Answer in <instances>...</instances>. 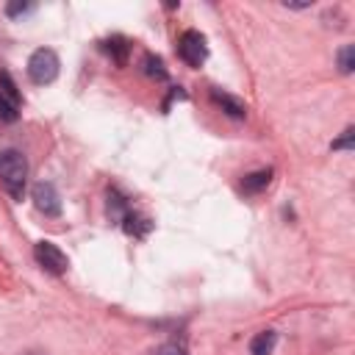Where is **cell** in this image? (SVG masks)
Masks as SVG:
<instances>
[{
  "instance_id": "cell-11",
  "label": "cell",
  "mask_w": 355,
  "mask_h": 355,
  "mask_svg": "<svg viewBox=\"0 0 355 355\" xmlns=\"http://www.w3.org/2000/svg\"><path fill=\"white\" fill-rule=\"evenodd\" d=\"M103 50H105L116 64H125V61H128V50H130V44H128V39H122V36H111V39L103 42Z\"/></svg>"
},
{
  "instance_id": "cell-7",
  "label": "cell",
  "mask_w": 355,
  "mask_h": 355,
  "mask_svg": "<svg viewBox=\"0 0 355 355\" xmlns=\"http://www.w3.org/2000/svg\"><path fill=\"white\" fill-rule=\"evenodd\" d=\"M211 100H214L216 105H222V111H225L227 116H233V119H244V116H247V105H244L239 97L227 94V92L211 89Z\"/></svg>"
},
{
  "instance_id": "cell-1",
  "label": "cell",
  "mask_w": 355,
  "mask_h": 355,
  "mask_svg": "<svg viewBox=\"0 0 355 355\" xmlns=\"http://www.w3.org/2000/svg\"><path fill=\"white\" fill-rule=\"evenodd\" d=\"M0 180L14 200H22L25 180H28V161L19 150H3L0 153Z\"/></svg>"
},
{
  "instance_id": "cell-17",
  "label": "cell",
  "mask_w": 355,
  "mask_h": 355,
  "mask_svg": "<svg viewBox=\"0 0 355 355\" xmlns=\"http://www.w3.org/2000/svg\"><path fill=\"white\" fill-rule=\"evenodd\" d=\"M31 8H33L31 3H8V6H6V14H8V17H19V14H28Z\"/></svg>"
},
{
  "instance_id": "cell-3",
  "label": "cell",
  "mask_w": 355,
  "mask_h": 355,
  "mask_svg": "<svg viewBox=\"0 0 355 355\" xmlns=\"http://www.w3.org/2000/svg\"><path fill=\"white\" fill-rule=\"evenodd\" d=\"M178 55L189 64V67H202V61L208 58V44H205V36L200 31H186L180 39H178Z\"/></svg>"
},
{
  "instance_id": "cell-2",
  "label": "cell",
  "mask_w": 355,
  "mask_h": 355,
  "mask_svg": "<svg viewBox=\"0 0 355 355\" xmlns=\"http://www.w3.org/2000/svg\"><path fill=\"white\" fill-rule=\"evenodd\" d=\"M28 78L36 86H47L58 78V55L50 47H39L28 58Z\"/></svg>"
},
{
  "instance_id": "cell-13",
  "label": "cell",
  "mask_w": 355,
  "mask_h": 355,
  "mask_svg": "<svg viewBox=\"0 0 355 355\" xmlns=\"http://www.w3.org/2000/svg\"><path fill=\"white\" fill-rule=\"evenodd\" d=\"M141 67H144V72H147L150 78H158V80H166V69H164V61H161L158 55H153V53H147V55L141 58Z\"/></svg>"
},
{
  "instance_id": "cell-16",
  "label": "cell",
  "mask_w": 355,
  "mask_h": 355,
  "mask_svg": "<svg viewBox=\"0 0 355 355\" xmlns=\"http://www.w3.org/2000/svg\"><path fill=\"white\" fill-rule=\"evenodd\" d=\"M352 141H355V130H352V128H347V130H344V136L333 141V150H352Z\"/></svg>"
},
{
  "instance_id": "cell-10",
  "label": "cell",
  "mask_w": 355,
  "mask_h": 355,
  "mask_svg": "<svg viewBox=\"0 0 355 355\" xmlns=\"http://www.w3.org/2000/svg\"><path fill=\"white\" fill-rule=\"evenodd\" d=\"M277 344V333L275 330H261L252 341H250V355H272Z\"/></svg>"
},
{
  "instance_id": "cell-14",
  "label": "cell",
  "mask_w": 355,
  "mask_h": 355,
  "mask_svg": "<svg viewBox=\"0 0 355 355\" xmlns=\"http://www.w3.org/2000/svg\"><path fill=\"white\" fill-rule=\"evenodd\" d=\"M338 69H341L344 75H349V72L355 69V47H352V44H344V47L338 50Z\"/></svg>"
},
{
  "instance_id": "cell-8",
  "label": "cell",
  "mask_w": 355,
  "mask_h": 355,
  "mask_svg": "<svg viewBox=\"0 0 355 355\" xmlns=\"http://www.w3.org/2000/svg\"><path fill=\"white\" fill-rule=\"evenodd\" d=\"M122 230L128 233V236H136V239H141V236H147L150 233V227H153V222L147 219V216H141V214H136V211H128L125 216H122Z\"/></svg>"
},
{
  "instance_id": "cell-15",
  "label": "cell",
  "mask_w": 355,
  "mask_h": 355,
  "mask_svg": "<svg viewBox=\"0 0 355 355\" xmlns=\"http://www.w3.org/2000/svg\"><path fill=\"white\" fill-rule=\"evenodd\" d=\"M150 355H186V347L183 344H161V347H155Z\"/></svg>"
},
{
  "instance_id": "cell-12",
  "label": "cell",
  "mask_w": 355,
  "mask_h": 355,
  "mask_svg": "<svg viewBox=\"0 0 355 355\" xmlns=\"http://www.w3.org/2000/svg\"><path fill=\"white\" fill-rule=\"evenodd\" d=\"M130 208H128V200L116 191V189H111L108 191V219L111 222H122V216L128 214Z\"/></svg>"
},
{
  "instance_id": "cell-6",
  "label": "cell",
  "mask_w": 355,
  "mask_h": 355,
  "mask_svg": "<svg viewBox=\"0 0 355 355\" xmlns=\"http://www.w3.org/2000/svg\"><path fill=\"white\" fill-rule=\"evenodd\" d=\"M31 197H33V205H36L44 216H58V214H61V197H58V191H55L53 183H47V180L33 183Z\"/></svg>"
},
{
  "instance_id": "cell-5",
  "label": "cell",
  "mask_w": 355,
  "mask_h": 355,
  "mask_svg": "<svg viewBox=\"0 0 355 355\" xmlns=\"http://www.w3.org/2000/svg\"><path fill=\"white\" fill-rule=\"evenodd\" d=\"M19 103H22V97H19L17 83L11 80L8 72H0V119L3 122H17Z\"/></svg>"
},
{
  "instance_id": "cell-4",
  "label": "cell",
  "mask_w": 355,
  "mask_h": 355,
  "mask_svg": "<svg viewBox=\"0 0 355 355\" xmlns=\"http://www.w3.org/2000/svg\"><path fill=\"white\" fill-rule=\"evenodd\" d=\"M33 258H36V263H39L42 269H47V272H53V275H64L67 266H69L67 255H64L61 247L53 244V241H36Z\"/></svg>"
},
{
  "instance_id": "cell-9",
  "label": "cell",
  "mask_w": 355,
  "mask_h": 355,
  "mask_svg": "<svg viewBox=\"0 0 355 355\" xmlns=\"http://www.w3.org/2000/svg\"><path fill=\"white\" fill-rule=\"evenodd\" d=\"M269 183H272V169H258V172L244 175L241 189H244L247 194H258V191H263Z\"/></svg>"
}]
</instances>
